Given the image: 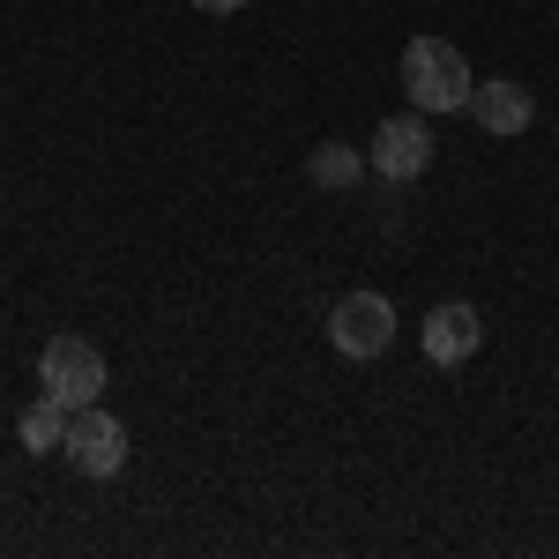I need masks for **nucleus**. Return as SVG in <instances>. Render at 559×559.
Masks as SVG:
<instances>
[{
  "label": "nucleus",
  "instance_id": "0eeeda50",
  "mask_svg": "<svg viewBox=\"0 0 559 559\" xmlns=\"http://www.w3.org/2000/svg\"><path fill=\"white\" fill-rule=\"evenodd\" d=\"M471 112H477V128L492 134V142H508V134H522L530 120H537V105H530V90L508 83V75H492V83H477L471 90Z\"/></svg>",
  "mask_w": 559,
  "mask_h": 559
},
{
  "label": "nucleus",
  "instance_id": "7ed1b4c3",
  "mask_svg": "<svg viewBox=\"0 0 559 559\" xmlns=\"http://www.w3.org/2000/svg\"><path fill=\"white\" fill-rule=\"evenodd\" d=\"M329 344L344 350V358H381V350L395 344V306H388L381 292H350V299H336V313H329Z\"/></svg>",
  "mask_w": 559,
  "mask_h": 559
},
{
  "label": "nucleus",
  "instance_id": "f257e3e1",
  "mask_svg": "<svg viewBox=\"0 0 559 559\" xmlns=\"http://www.w3.org/2000/svg\"><path fill=\"white\" fill-rule=\"evenodd\" d=\"M403 90H411L418 112H471L477 75L448 38H411L403 45Z\"/></svg>",
  "mask_w": 559,
  "mask_h": 559
},
{
  "label": "nucleus",
  "instance_id": "9d476101",
  "mask_svg": "<svg viewBox=\"0 0 559 559\" xmlns=\"http://www.w3.org/2000/svg\"><path fill=\"white\" fill-rule=\"evenodd\" d=\"M194 8H202V15H239L247 0H194Z\"/></svg>",
  "mask_w": 559,
  "mask_h": 559
},
{
  "label": "nucleus",
  "instance_id": "1a4fd4ad",
  "mask_svg": "<svg viewBox=\"0 0 559 559\" xmlns=\"http://www.w3.org/2000/svg\"><path fill=\"white\" fill-rule=\"evenodd\" d=\"M306 173L321 179V187H336V194H344V187H358V179H366V157L329 142V150H313V165H306Z\"/></svg>",
  "mask_w": 559,
  "mask_h": 559
},
{
  "label": "nucleus",
  "instance_id": "39448f33",
  "mask_svg": "<svg viewBox=\"0 0 559 559\" xmlns=\"http://www.w3.org/2000/svg\"><path fill=\"white\" fill-rule=\"evenodd\" d=\"M381 179H418L432 165V128L426 112H403V120H381V134H373V157H366Z\"/></svg>",
  "mask_w": 559,
  "mask_h": 559
},
{
  "label": "nucleus",
  "instance_id": "6e6552de",
  "mask_svg": "<svg viewBox=\"0 0 559 559\" xmlns=\"http://www.w3.org/2000/svg\"><path fill=\"white\" fill-rule=\"evenodd\" d=\"M68 418H75V411H68L60 395H38V403L23 411V448H31V455H52V448L68 440Z\"/></svg>",
  "mask_w": 559,
  "mask_h": 559
},
{
  "label": "nucleus",
  "instance_id": "423d86ee",
  "mask_svg": "<svg viewBox=\"0 0 559 559\" xmlns=\"http://www.w3.org/2000/svg\"><path fill=\"white\" fill-rule=\"evenodd\" d=\"M477 344H485V313L463 299L432 306L426 313V358L432 366H463V358H477Z\"/></svg>",
  "mask_w": 559,
  "mask_h": 559
},
{
  "label": "nucleus",
  "instance_id": "20e7f679",
  "mask_svg": "<svg viewBox=\"0 0 559 559\" xmlns=\"http://www.w3.org/2000/svg\"><path fill=\"white\" fill-rule=\"evenodd\" d=\"M60 455L75 463L83 477H120V463H128V426L112 418V411H75L68 418V440H60Z\"/></svg>",
  "mask_w": 559,
  "mask_h": 559
},
{
  "label": "nucleus",
  "instance_id": "f03ea898",
  "mask_svg": "<svg viewBox=\"0 0 559 559\" xmlns=\"http://www.w3.org/2000/svg\"><path fill=\"white\" fill-rule=\"evenodd\" d=\"M38 381L45 395H60L68 411H90L97 395H105V350L83 344V336H52L38 358Z\"/></svg>",
  "mask_w": 559,
  "mask_h": 559
}]
</instances>
